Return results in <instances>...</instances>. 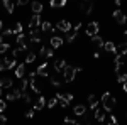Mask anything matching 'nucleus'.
Listing matches in <instances>:
<instances>
[{
  "instance_id": "obj_1",
  "label": "nucleus",
  "mask_w": 127,
  "mask_h": 125,
  "mask_svg": "<svg viewBox=\"0 0 127 125\" xmlns=\"http://www.w3.org/2000/svg\"><path fill=\"white\" fill-rule=\"evenodd\" d=\"M78 71H81V66H69V64H66V68L63 69V79L66 81V83H71L73 79H75V76H76V73Z\"/></svg>"
},
{
  "instance_id": "obj_2",
  "label": "nucleus",
  "mask_w": 127,
  "mask_h": 125,
  "mask_svg": "<svg viewBox=\"0 0 127 125\" xmlns=\"http://www.w3.org/2000/svg\"><path fill=\"white\" fill-rule=\"evenodd\" d=\"M102 105H103V110L107 113H110L114 110V106H115V98H114V95H110L108 91H105L102 95Z\"/></svg>"
},
{
  "instance_id": "obj_3",
  "label": "nucleus",
  "mask_w": 127,
  "mask_h": 125,
  "mask_svg": "<svg viewBox=\"0 0 127 125\" xmlns=\"http://www.w3.org/2000/svg\"><path fill=\"white\" fill-rule=\"evenodd\" d=\"M19 98H22L19 88H9V91H7V101H15Z\"/></svg>"
},
{
  "instance_id": "obj_4",
  "label": "nucleus",
  "mask_w": 127,
  "mask_h": 125,
  "mask_svg": "<svg viewBox=\"0 0 127 125\" xmlns=\"http://www.w3.org/2000/svg\"><path fill=\"white\" fill-rule=\"evenodd\" d=\"M56 29H58L59 32H64V34H68L69 30L73 29V25H71V22H68V20H59L58 25H56Z\"/></svg>"
},
{
  "instance_id": "obj_5",
  "label": "nucleus",
  "mask_w": 127,
  "mask_h": 125,
  "mask_svg": "<svg viewBox=\"0 0 127 125\" xmlns=\"http://www.w3.org/2000/svg\"><path fill=\"white\" fill-rule=\"evenodd\" d=\"M2 63H3L5 69H15V68H17V59L12 58V56H7V58H3V59H2Z\"/></svg>"
},
{
  "instance_id": "obj_6",
  "label": "nucleus",
  "mask_w": 127,
  "mask_h": 125,
  "mask_svg": "<svg viewBox=\"0 0 127 125\" xmlns=\"http://www.w3.org/2000/svg\"><path fill=\"white\" fill-rule=\"evenodd\" d=\"M98 29H100V27H98V22H95V20H93V22H90V24L87 25V34L90 36V37L98 36Z\"/></svg>"
},
{
  "instance_id": "obj_7",
  "label": "nucleus",
  "mask_w": 127,
  "mask_h": 125,
  "mask_svg": "<svg viewBox=\"0 0 127 125\" xmlns=\"http://www.w3.org/2000/svg\"><path fill=\"white\" fill-rule=\"evenodd\" d=\"M17 46L19 48H24V49H27V42H29V36H26L24 32H20V34H17Z\"/></svg>"
},
{
  "instance_id": "obj_8",
  "label": "nucleus",
  "mask_w": 127,
  "mask_h": 125,
  "mask_svg": "<svg viewBox=\"0 0 127 125\" xmlns=\"http://www.w3.org/2000/svg\"><path fill=\"white\" fill-rule=\"evenodd\" d=\"M114 20L117 22V24H126L127 22V15L122 12V10H114Z\"/></svg>"
},
{
  "instance_id": "obj_9",
  "label": "nucleus",
  "mask_w": 127,
  "mask_h": 125,
  "mask_svg": "<svg viewBox=\"0 0 127 125\" xmlns=\"http://www.w3.org/2000/svg\"><path fill=\"white\" fill-rule=\"evenodd\" d=\"M36 73H37V76L41 78H48L49 73H48V63H41L39 66H37V69H36Z\"/></svg>"
},
{
  "instance_id": "obj_10",
  "label": "nucleus",
  "mask_w": 127,
  "mask_h": 125,
  "mask_svg": "<svg viewBox=\"0 0 127 125\" xmlns=\"http://www.w3.org/2000/svg\"><path fill=\"white\" fill-rule=\"evenodd\" d=\"M49 42H51V48H53V49H58V48L63 46V42H64V41H63L61 36H53V37L49 39Z\"/></svg>"
},
{
  "instance_id": "obj_11",
  "label": "nucleus",
  "mask_w": 127,
  "mask_h": 125,
  "mask_svg": "<svg viewBox=\"0 0 127 125\" xmlns=\"http://www.w3.org/2000/svg\"><path fill=\"white\" fill-rule=\"evenodd\" d=\"M12 85H14V79H12L10 76L0 78V88H3V90H9V88H12Z\"/></svg>"
},
{
  "instance_id": "obj_12",
  "label": "nucleus",
  "mask_w": 127,
  "mask_h": 125,
  "mask_svg": "<svg viewBox=\"0 0 127 125\" xmlns=\"http://www.w3.org/2000/svg\"><path fill=\"white\" fill-rule=\"evenodd\" d=\"M41 24H42L41 15H39V14H34V15L31 17V20H29V27H31V29H32V27H41Z\"/></svg>"
},
{
  "instance_id": "obj_13",
  "label": "nucleus",
  "mask_w": 127,
  "mask_h": 125,
  "mask_svg": "<svg viewBox=\"0 0 127 125\" xmlns=\"http://www.w3.org/2000/svg\"><path fill=\"white\" fill-rule=\"evenodd\" d=\"M66 64H68V63H66L64 59H56V61H54V73H63V69L66 68Z\"/></svg>"
},
{
  "instance_id": "obj_14",
  "label": "nucleus",
  "mask_w": 127,
  "mask_h": 125,
  "mask_svg": "<svg viewBox=\"0 0 127 125\" xmlns=\"http://www.w3.org/2000/svg\"><path fill=\"white\" fill-rule=\"evenodd\" d=\"M46 101H48V100H46L42 95H39L37 98H36V101H34V110H41V108H44V106H46Z\"/></svg>"
},
{
  "instance_id": "obj_15",
  "label": "nucleus",
  "mask_w": 127,
  "mask_h": 125,
  "mask_svg": "<svg viewBox=\"0 0 127 125\" xmlns=\"http://www.w3.org/2000/svg\"><path fill=\"white\" fill-rule=\"evenodd\" d=\"M2 5H3V9L7 10V14H14V7H15L14 0H2Z\"/></svg>"
},
{
  "instance_id": "obj_16",
  "label": "nucleus",
  "mask_w": 127,
  "mask_h": 125,
  "mask_svg": "<svg viewBox=\"0 0 127 125\" xmlns=\"http://www.w3.org/2000/svg\"><path fill=\"white\" fill-rule=\"evenodd\" d=\"M31 9H32V12L34 14H39L42 12V9H44V5L41 3V2H37V0H34V2H31Z\"/></svg>"
},
{
  "instance_id": "obj_17",
  "label": "nucleus",
  "mask_w": 127,
  "mask_h": 125,
  "mask_svg": "<svg viewBox=\"0 0 127 125\" xmlns=\"http://www.w3.org/2000/svg\"><path fill=\"white\" fill-rule=\"evenodd\" d=\"M93 9H95V7H93L92 2H83V3H81V10H83L85 15H90V14L93 12Z\"/></svg>"
},
{
  "instance_id": "obj_18",
  "label": "nucleus",
  "mask_w": 127,
  "mask_h": 125,
  "mask_svg": "<svg viewBox=\"0 0 127 125\" xmlns=\"http://www.w3.org/2000/svg\"><path fill=\"white\" fill-rule=\"evenodd\" d=\"M39 54H41V56H44V58H53V56H54V49H49V48H44V46H41Z\"/></svg>"
},
{
  "instance_id": "obj_19",
  "label": "nucleus",
  "mask_w": 127,
  "mask_h": 125,
  "mask_svg": "<svg viewBox=\"0 0 127 125\" xmlns=\"http://www.w3.org/2000/svg\"><path fill=\"white\" fill-rule=\"evenodd\" d=\"M93 115H95V120H97V122H105V118H107V112H105V110H98V108H97Z\"/></svg>"
},
{
  "instance_id": "obj_20",
  "label": "nucleus",
  "mask_w": 127,
  "mask_h": 125,
  "mask_svg": "<svg viewBox=\"0 0 127 125\" xmlns=\"http://www.w3.org/2000/svg\"><path fill=\"white\" fill-rule=\"evenodd\" d=\"M88 103H90V110H93V112L98 108V100L95 95H88Z\"/></svg>"
},
{
  "instance_id": "obj_21",
  "label": "nucleus",
  "mask_w": 127,
  "mask_h": 125,
  "mask_svg": "<svg viewBox=\"0 0 127 125\" xmlns=\"http://www.w3.org/2000/svg\"><path fill=\"white\" fill-rule=\"evenodd\" d=\"M103 49H105L107 52H114V54H117V46H115L112 41H107V42L103 44Z\"/></svg>"
},
{
  "instance_id": "obj_22",
  "label": "nucleus",
  "mask_w": 127,
  "mask_h": 125,
  "mask_svg": "<svg viewBox=\"0 0 127 125\" xmlns=\"http://www.w3.org/2000/svg\"><path fill=\"white\" fill-rule=\"evenodd\" d=\"M73 113L76 117H83L85 113H87V106L85 105H76L75 108H73Z\"/></svg>"
},
{
  "instance_id": "obj_23",
  "label": "nucleus",
  "mask_w": 127,
  "mask_h": 125,
  "mask_svg": "<svg viewBox=\"0 0 127 125\" xmlns=\"http://www.w3.org/2000/svg\"><path fill=\"white\" fill-rule=\"evenodd\" d=\"M92 42H93V46L98 48V49H103V44H105V41L100 37V36H93V37H92Z\"/></svg>"
},
{
  "instance_id": "obj_24",
  "label": "nucleus",
  "mask_w": 127,
  "mask_h": 125,
  "mask_svg": "<svg viewBox=\"0 0 127 125\" xmlns=\"http://www.w3.org/2000/svg\"><path fill=\"white\" fill-rule=\"evenodd\" d=\"M15 76L19 78V79H22V78L26 76V64H17V68H15Z\"/></svg>"
},
{
  "instance_id": "obj_25",
  "label": "nucleus",
  "mask_w": 127,
  "mask_h": 125,
  "mask_svg": "<svg viewBox=\"0 0 127 125\" xmlns=\"http://www.w3.org/2000/svg\"><path fill=\"white\" fill-rule=\"evenodd\" d=\"M49 3L53 9H63L66 5V0H49Z\"/></svg>"
},
{
  "instance_id": "obj_26",
  "label": "nucleus",
  "mask_w": 127,
  "mask_h": 125,
  "mask_svg": "<svg viewBox=\"0 0 127 125\" xmlns=\"http://www.w3.org/2000/svg\"><path fill=\"white\" fill-rule=\"evenodd\" d=\"M41 30L48 34V32H53V30H54V27L51 25V22H48V20H44V22L41 24Z\"/></svg>"
},
{
  "instance_id": "obj_27",
  "label": "nucleus",
  "mask_w": 127,
  "mask_h": 125,
  "mask_svg": "<svg viewBox=\"0 0 127 125\" xmlns=\"http://www.w3.org/2000/svg\"><path fill=\"white\" fill-rule=\"evenodd\" d=\"M29 86H31V90H32L34 93H37V95L41 93V86L37 85V81H36V78H34V79H29Z\"/></svg>"
},
{
  "instance_id": "obj_28",
  "label": "nucleus",
  "mask_w": 127,
  "mask_h": 125,
  "mask_svg": "<svg viewBox=\"0 0 127 125\" xmlns=\"http://www.w3.org/2000/svg\"><path fill=\"white\" fill-rule=\"evenodd\" d=\"M117 54H122V56H127V42H122L117 46Z\"/></svg>"
},
{
  "instance_id": "obj_29",
  "label": "nucleus",
  "mask_w": 127,
  "mask_h": 125,
  "mask_svg": "<svg viewBox=\"0 0 127 125\" xmlns=\"http://www.w3.org/2000/svg\"><path fill=\"white\" fill-rule=\"evenodd\" d=\"M105 120H107V122H105V125H119V124H117V118H115V115H112V113H108Z\"/></svg>"
},
{
  "instance_id": "obj_30",
  "label": "nucleus",
  "mask_w": 127,
  "mask_h": 125,
  "mask_svg": "<svg viewBox=\"0 0 127 125\" xmlns=\"http://www.w3.org/2000/svg\"><path fill=\"white\" fill-rule=\"evenodd\" d=\"M76 36H78V30L71 29V30L68 32V36H66V41H68V42H73V41L76 39Z\"/></svg>"
},
{
  "instance_id": "obj_31",
  "label": "nucleus",
  "mask_w": 127,
  "mask_h": 125,
  "mask_svg": "<svg viewBox=\"0 0 127 125\" xmlns=\"http://www.w3.org/2000/svg\"><path fill=\"white\" fill-rule=\"evenodd\" d=\"M114 64H115V66H122V64H126V63H124V56H122V54H115Z\"/></svg>"
},
{
  "instance_id": "obj_32",
  "label": "nucleus",
  "mask_w": 127,
  "mask_h": 125,
  "mask_svg": "<svg viewBox=\"0 0 127 125\" xmlns=\"http://www.w3.org/2000/svg\"><path fill=\"white\" fill-rule=\"evenodd\" d=\"M34 59H36V52H27V56H26V63H24V64H31V63H34Z\"/></svg>"
},
{
  "instance_id": "obj_33",
  "label": "nucleus",
  "mask_w": 127,
  "mask_h": 125,
  "mask_svg": "<svg viewBox=\"0 0 127 125\" xmlns=\"http://www.w3.org/2000/svg\"><path fill=\"white\" fill-rule=\"evenodd\" d=\"M56 105H58V100H56V96H53L51 100H48V101H46V106H48V108H54Z\"/></svg>"
},
{
  "instance_id": "obj_34",
  "label": "nucleus",
  "mask_w": 127,
  "mask_h": 125,
  "mask_svg": "<svg viewBox=\"0 0 127 125\" xmlns=\"http://www.w3.org/2000/svg\"><path fill=\"white\" fill-rule=\"evenodd\" d=\"M9 48H10L9 42H0V54H5L9 51Z\"/></svg>"
},
{
  "instance_id": "obj_35",
  "label": "nucleus",
  "mask_w": 127,
  "mask_h": 125,
  "mask_svg": "<svg viewBox=\"0 0 127 125\" xmlns=\"http://www.w3.org/2000/svg\"><path fill=\"white\" fill-rule=\"evenodd\" d=\"M12 30H14V36L20 34V32H22V24H20V22H17V24H15V25L12 27Z\"/></svg>"
},
{
  "instance_id": "obj_36",
  "label": "nucleus",
  "mask_w": 127,
  "mask_h": 125,
  "mask_svg": "<svg viewBox=\"0 0 127 125\" xmlns=\"http://www.w3.org/2000/svg\"><path fill=\"white\" fill-rule=\"evenodd\" d=\"M115 73H117V76H119V75H124V73H127V69L124 68V64H122V66H115Z\"/></svg>"
},
{
  "instance_id": "obj_37",
  "label": "nucleus",
  "mask_w": 127,
  "mask_h": 125,
  "mask_svg": "<svg viewBox=\"0 0 127 125\" xmlns=\"http://www.w3.org/2000/svg\"><path fill=\"white\" fill-rule=\"evenodd\" d=\"M51 85H53V86H56V88H59V86H61V81L54 76V78H51Z\"/></svg>"
},
{
  "instance_id": "obj_38",
  "label": "nucleus",
  "mask_w": 127,
  "mask_h": 125,
  "mask_svg": "<svg viewBox=\"0 0 127 125\" xmlns=\"http://www.w3.org/2000/svg\"><path fill=\"white\" fill-rule=\"evenodd\" d=\"M0 34H2V36H3V37H10V36H12V34H14V30H12V29H5V30H2V32H0Z\"/></svg>"
},
{
  "instance_id": "obj_39",
  "label": "nucleus",
  "mask_w": 127,
  "mask_h": 125,
  "mask_svg": "<svg viewBox=\"0 0 127 125\" xmlns=\"http://www.w3.org/2000/svg\"><path fill=\"white\" fill-rule=\"evenodd\" d=\"M64 124L66 125H73V124H76V120H75L73 117H64Z\"/></svg>"
},
{
  "instance_id": "obj_40",
  "label": "nucleus",
  "mask_w": 127,
  "mask_h": 125,
  "mask_svg": "<svg viewBox=\"0 0 127 125\" xmlns=\"http://www.w3.org/2000/svg\"><path fill=\"white\" fill-rule=\"evenodd\" d=\"M117 81H119V83H126V81H127V73L119 75V76H117Z\"/></svg>"
},
{
  "instance_id": "obj_41",
  "label": "nucleus",
  "mask_w": 127,
  "mask_h": 125,
  "mask_svg": "<svg viewBox=\"0 0 127 125\" xmlns=\"http://www.w3.org/2000/svg\"><path fill=\"white\" fill-rule=\"evenodd\" d=\"M5 108H7V103L0 98V113H3V112H5Z\"/></svg>"
},
{
  "instance_id": "obj_42",
  "label": "nucleus",
  "mask_w": 127,
  "mask_h": 125,
  "mask_svg": "<svg viewBox=\"0 0 127 125\" xmlns=\"http://www.w3.org/2000/svg\"><path fill=\"white\" fill-rule=\"evenodd\" d=\"M32 117H34V108H32V110H27V112H26V118H32Z\"/></svg>"
},
{
  "instance_id": "obj_43",
  "label": "nucleus",
  "mask_w": 127,
  "mask_h": 125,
  "mask_svg": "<svg viewBox=\"0 0 127 125\" xmlns=\"http://www.w3.org/2000/svg\"><path fill=\"white\" fill-rule=\"evenodd\" d=\"M5 124H7V117L0 113V125H5Z\"/></svg>"
},
{
  "instance_id": "obj_44",
  "label": "nucleus",
  "mask_w": 127,
  "mask_h": 125,
  "mask_svg": "<svg viewBox=\"0 0 127 125\" xmlns=\"http://www.w3.org/2000/svg\"><path fill=\"white\" fill-rule=\"evenodd\" d=\"M29 0H15V5H27Z\"/></svg>"
},
{
  "instance_id": "obj_45",
  "label": "nucleus",
  "mask_w": 127,
  "mask_h": 125,
  "mask_svg": "<svg viewBox=\"0 0 127 125\" xmlns=\"http://www.w3.org/2000/svg\"><path fill=\"white\" fill-rule=\"evenodd\" d=\"M24 100H26V103H32V96H31V95H26V96H24Z\"/></svg>"
},
{
  "instance_id": "obj_46",
  "label": "nucleus",
  "mask_w": 127,
  "mask_h": 125,
  "mask_svg": "<svg viewBox=\"0 0 127 125\" xmlns=\"http://www.w3.org/2000/svg\"><path fill=\"white\" fill-rule=\"evenodd\" d=\"M122 85H124V86H122V90H124V91L127 93V81H126V83H122Z\"/></svg>"
},
{
  "instance_id": "obj_47",
  "label": "nucleus",
  "mask_w": 127,
  "mask_h": 125,
  "mask_svg": "<svg viewBox=\"0 0 127 125\" xmlns=\"http://www.w3.org/2000/svg\"><path fill=\"white\" fill-rule=\"evenodd\" d=\"M92 125H105V122H97L95 120V124H92Z\"/></svg>"
},
{
  "instance_id": "obj_48",
  "label": "nucleus",
  "mask_w": 127,
  "mask_h": 125,
  "mask_svg": "<svg viewBox=\"0 0 127 125\" xmlns=\"http://www.w3.org/2000/svg\"><path fill=\"white\" fill-rule=\"evenodd\" d=\"M2 30H3V22L0 20V32H2Z\"/></svg>"
},
{
  "instance_id": "obj_49",
  "label": "nucleus",
  "mask_w": 127,
  "mask_h": 125,
  "mask_svg": "<svg viewBox=\"0 0 127 125\" xmlns=\"http://www.w3.org/2000/svg\"><path fill=\"white\" fill-rule=\"evenodd\" d=\"M122 3V0H115V5H120Z\"/></svg>"
},
{
  "instance_id": "obj_50",
  "label": "nucleus",
  "mask_w": 127,
  "mask_h": 125,
  "mask_svg": "<svg viewBox=\"0 0 127 125\" xmlns=\"http://www.w3.org/2000/svg\"><path fill=\"white\" fill-rule=\"evenodd\" d=\"M2 93H3V88H0V98H2Z\"/></svg>"
},
{
  "instance_id": "obj_51",
  "label": "nucleus",
  "mask_w": 127,
  "mask_h": 125,
  "mask_svg": "<svg viewBox=\"0 0 127 125\" xmlns=\"http://www.w3.org/2000/svg\"><path fill=\"white\" fill-rule=\"evenodd\" d=\"M124 36H126V37H127V30H126V32H124ZM126 42H127V41H126Z\"/></svg>"
},
{
  "instance_id": "obj_52",
  "label": "nucleus",
  "mask_w": 127,
  "mask_h": 125,
  "mask_svg": "<svg viewBox=\"0 0 127 125\" xmlns=\"http://www.w3.org/2000/svg\"><path fill=\"white\" fill-rule=\"evenodd\" d=\"M83 2H90V0H83Z\"/></svg>"
},
{
  "instance_id": "obj_53",
  "label": "nucleus",
  "mask_w": 127,
  "mask_h": 125,
  "mask_svg": "<svg viewBox=\"0 0 127 125\" xmlns=\"http://www.w3.org/2000/svg\"><path fill=\"white\" fill-rule=\"evenodd\" d=\"M64 125H66V124H64Z\"/></svg>"
}]
</instances>
